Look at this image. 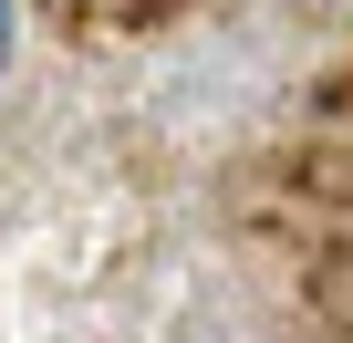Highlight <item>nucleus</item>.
Returning a JSON list of instances; mask_svg holds the SVG:
<instances>
[{
    "instance_id": "nucleus-1",
    "label": "nucleus",
    "mask_w": 353,
    "mask_h": 343,
    "mask_svg": "<svg viewBox=\"0 0 353 343\" xmlns=\"http://www.w3.org/2000/svg\"><path fill=\"white\" fill-rule=\"evenodd\" d=\"M0 73H11V0H0Z\"/></svg>"
}]
</instances>
